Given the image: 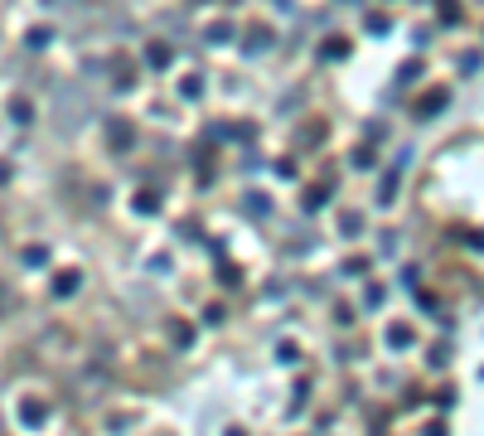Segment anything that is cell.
I'll use <instances>...</instances> for the list:
<instances>
[{
    "label": "cell",
    "mask_w": 484,
    "mask_h": 436,
    "mask_svg": "<svg viewBox=\"0 0 484 436\" xmlns=\"http://www.w3.org/2000/svg\"><path fill=\"white\" fill-rule=\"evenodd\" d=\"M203 39H208V44H223V39H233V24H228V20H218V24H208V29H203Z\"/></svg>",
    "instance_id": "obj_4"
},
{
    "label": "cell",
    "mask_w": 484,
    "mask_h": 436,
    "mask_svg": "<svg viewBox=\"0 0 484 436\" xmlns=\"http://www.w3.org/2000/svg\"><path fill=\"white\" fill-rule=\"evenodd\" d=\"M44 417H49V403H34V398L19 403V422H24V427H39Z\"/></svg>",
    "instance_id": "obj_1"
},
{
    "label": "cell",
    "mask_w": 484,
    "mask_h": 436,
    "mask_svg": "<svg viewBox=\"0 0 484 436\" xmlns=\"http://www.w3.org/2000/svg\"><path fill=\"white\" fill-rule=\"evenodd\" d=\"M10 116H15L19 126H29V121H34V107H29L24 98H15V102H10Z\"/></svg>",
    "instance_id": "obj_5"
},
{
    "label": "cell",
    "mask_w": 484,
    "mask_h": 436,
    "mask_svg": "<svg viewBox=\"0 0 484 436\" xmlns=\"http://www.w3.org/2000/svg\"><path fill=\"white\" fill-rule=\"evenodd\" d=\"M170 59H175V54H170L165 44H150V49H146V63H150V68H170Z\"/></svg>",
    "instance_id": "obj_3"
},
{
    "label": "cell",
    "mask_w": 484,
    "mask_h": 436,
    "mask_svg": "<svg viewBox=\"0 0 484 436\" xmlns=\"http://www.w3.org/2000/svg\"><path fill=\"white\" fill-rule=\"evenodd\" d=\"M136 209H141V214H155V209H160V199H155L150 189H141V194H136Z\"/></svg>",
    "instance_id": "obj_6"
},
{
    "label": "cell",
    "mask_w": 484,
    "mask_h": 436,
    "mask_svg": "<svg viewBox=\"0 0 484 436\" xmlns=\"http://www.w3.org/2000/svg\"><path fill=\"white\" fill-rule=\"evenodd\" d=\"M78 286H83V272H58V281H54V291H58V296H73Z\"/></svg>",
    "instance_id": "obj_2"
},
{
    "label": "cell",
    "mask_w": 484,
    "mask_h": 436,
    "mask_svg": "<svg viewBox=\"0 0 484 436\" xmlns=\"http://www.w3.org/2000/svg\"><path fill=\"white\" fill-rule=\"evenodd\" d=\"M180 93H185V98H198V93H203V83H198V78H185V83H180Z\"/></svg>",
    "instance_id": "obj_8"
},
{
    "label": "cell",
    "mask_w": 484,
    "mask_h": 436,
    "mask_svg": "<svg viewBox=\"0 0 484 436\" xmlns=\"http://www.w3.org/2000/svg\"><path fill=\"white\" fill-rule=\"evenodd\" d=\"M387 344H397V349H402V344H412V329H407V325H392V329H387Z\"/></svg>",
    "instance_id": "obj_7"
}]
</instances>
